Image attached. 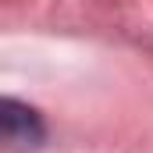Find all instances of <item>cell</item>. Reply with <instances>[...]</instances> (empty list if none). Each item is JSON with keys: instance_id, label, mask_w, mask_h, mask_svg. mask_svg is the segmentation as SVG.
<instances>
[{"instance_id": "obj_1", "label": "cell", "mask_w": 153, "mask_h": 153, "mask_svg": "<svg viewBox=\"0 0 153 153\" xmlns=\"http://www.w3.org/2000/svg\"><path fill=\"white\" fill-rule=\"evenodd\" d=\"M46 143V121L36 107L0 96V150L7 153H29Z\"/></svg>"}]
</instances>
